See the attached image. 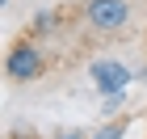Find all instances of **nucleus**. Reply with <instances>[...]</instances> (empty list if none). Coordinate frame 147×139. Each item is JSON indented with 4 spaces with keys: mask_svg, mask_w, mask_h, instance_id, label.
<instances>
[{
    "mask_svg": "<svg viewBox=\"0 0 147 139\" xmlns=\"http://www.w3.org/2000/svg\"><path fill=\"white\" fill-rule=\"evenodd\" d=\"M88 76H92V84H97V93L130 89V80H135L122 59H92V63H88Z\"/></svg>",
    "mask_w": 147,
    "mask_h": 139,
    "instance_id": "nucleus-3",
    "label": "nucleus"
},
{
    "mask_svg": "<svg viewBox=\"0 0 147 139\" xmlns=\"http://www.w3.org/2000/svg\"><path fill=\"white\" fill-rule=\"evenodd\" d=\"M88 139H126V122H105V127H97Z\"/></svg>",
    "mask_w": 147,
    "mask_h": 139,
    "instance_id": "nucleus-4",
    "label": "nucleus"
},
{
    "mask_svg": "<svg viewBox=\"0 0 147 139\" xmlns=\"http://www.w3.org/2000/svg\"><path fill=\"white\" fill-rule=\"evenodd\" d=\"M80 17L92 34H122L130 25V4L126 0H84Z\"/></svg>",
    "mask_w": 147,
    "mask_h": 139,
    "instance_id": "nucleus-2",
    "label": "nucleus"
},
{
    "mask_svg": "<svg viewBox=\"0 0 147 139\" xmlns=\"http://www.w3.org/2000/svg\"><path fill=\"white\" fill-rule=\"evenodd\" d=\"M4 76H9L13 84H34V80H42V76H46V51H42L30 34L17 38V42L9 46V55H4Z\"/></svg>",
    "mask_w": 147,
    "mask_h": 139,
    "instance_id": "nucleus-1",
    "label": "nucleus"
},
{
    "mask_svg": "<svg viewBox=\"0 0 147 139\" xmlns=\"http://www.w3.org/2000/svg\"><path fill=\"white\" fill-rule=\"evenodd\" d=\"M55 139H88V135H84V131H80V127H67V131H59Z\"/></svg>",
    "mask_w": 147,
    "mask_h": 139,
    "instance_id": "nucleus-6",
    "label": "nucleus"
},
{
    "mask_svg": "<svg viewBox=\"0 0 147 139\" xmlns=\"http://www.w3.org/2000/svg\"><path fill=\"white\" fill-rule=\"evenodd\" d=\"M4 4H9V0H4Z\"/></svg>",
    "mask_w": 147,
    "mask_h": 139,
    "instance_id": "nucleus-7",
    "label": "nucleus"
},
{
    "mask_svg": "<svg viewBox=\"0 0 147 139\" xmlns=\"http://www.w3.org/2000/svg\"><path fill=\"white\" fill-rule=\"evenodd\" d=\"M122 105H126V89H118V93H105V105H101V114L109 118V114H118Z\"/></svg>",
    "mask_w": 147,
    "mask_h": 139,
    "instance_id": "nucleus-5",
    "label": "nucleus"
}]
</instances>
